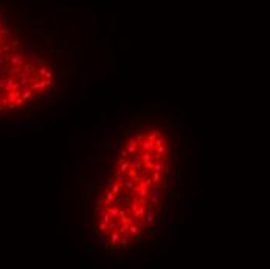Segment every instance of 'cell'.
<instances>
[{"label":"cell","instance_id":"obj_1","mask_svg":"<svg viewBox=\"0 0 270 269\" xmlns=\"http://www.w3.org/2000/svg\"><path fill=\"white\" fill-rule=\"evenodd\" d=\"M186 118L169 106H129L106 123L83 182L92 243L115 253L157 243L180 218Z\"/></svg>","mask_w":270,"mask_h":269},{"label":"cell","instance_id":"obj_2","mask_svg":"<svg viewBox=\"0 0 270 269\" xmlns=\"http://www.w3.org/2000/svg\"><path fill=\"white\" fill-rule=\"evenodd\" d=\"M81 34L59 11L0 0V131L40 128L84 95Z\"/></svg>","mask_w":270,"mask_h":269}]
</instances>
